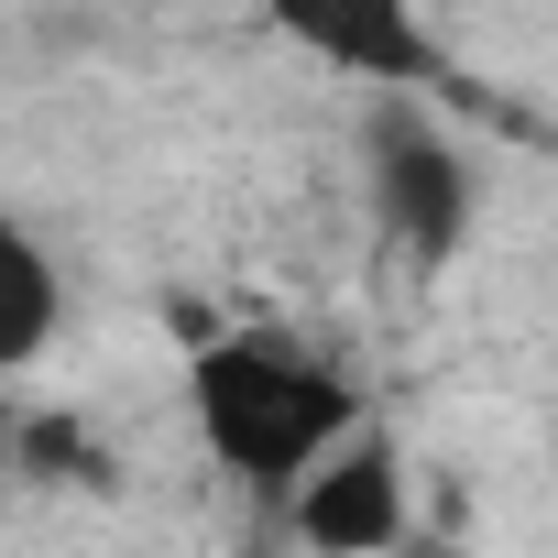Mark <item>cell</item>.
Returning a JSON list of instances; mask_svg holds the SVG:
<instances>
[{"label":"cell","mask_w":558,"mask_h":558,"mask_svg":"<svg viewBox=\"0 0 558 558\" xmlns=\"http://www.w3.org/2000/svg\"><path fill=\"white\" fill-rule=\"evenodd\" d=\"M66 340V263L56 241L0 197V373H34Z\"/></svg>","instance_id":"obj_5"},{"label":"cell","mask_w":558,"mask_h":558,"mask_svg":"<svg viewBox=\"0 0 558 558\" xmlns=\"http://www.w3.org/2000/svg\"><path fill=\"white\" fill-rule=\"evenodd\" d=\"M12 460H23L45 493H56V482H66V493H110V482H121V460L99 449L88 416H23V427H12Z\"/></svg>","instance_id":"obj_6"},{"label":"cell","mask_w":558,"mask_h":558,"mask_svg":"<svg viewBox=\"0 0 558 558\" xmlns=\"http://www.w3.org/2000/svg\"><path fill=\"white\" fill-rule=\"evenodd\" d=\"M286 23V45L296 56H318L329 77H351L362 99H438L449 88V56H438V34L416 23V12H395V0H329V12H274Z\"/></svg>","instance_id":"obj_4"},{"label":"cell","mask_w":558,"mask_h":558,"mask_svg":"<svg viewBox=\"0 0 558 558\" xmlns=\"http://www.w3.org/2000/svg\"><path fill=\"white\" fill-rule=\"evenodd\" d=\"M351 175L373 208V241L405 274H449L482 230V154L449 132L438 99H362L351 121Z\"/></svg>","instance_id":"obj_2"},{"label":"cell","mask_w":558,"mask_h":558,"mask_svg":"<svg viewBox=\"0 0 558 558\" xmlns=\"http://www.w3.org/2000/svg\"><path fill=\"white\" fill-rule=\"evenodd\" d=\"M286 547L296 558H395L405 547V525H416V493H405V438L373 416V427H351L296 493H286Z\"/></svg>","instance_id":"obj_3"},{"label":"cell","mask_w":558,"mask_h":558,"mask_svg":"<svg viewBox=\"0 0 558 558\" xmlns=\"http://www.w3.org/2000/svg\"><path fill=\"white\" fill-rule=\"evenodd\" d=\"M186 427L208 449V471L286 514V493L351 438L373 427V384L340 340H307V329H274V318H241V329H208L186 340Z\"/></svg>","instance_id":"obj_1"}]
</instances>
